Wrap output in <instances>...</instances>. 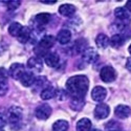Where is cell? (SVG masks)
Returning a JSON list of instances; mask_svg holds the SVG:
<instances>
[{"instance_id": "cell-1", "label": "cell", "mask_w": 131, "mask_h": 131, "mask_svg": "<svg viewBox=\"0 0 131 131\" xmlns=\"http://www.w3.org/2000/svg\"><path fill=\"white\" fill-rule=\"evenodd\" d=\"M89 80L86 75H74L67 80L66 91L72 99H83L88 91Z\"/></svg>"}, {"instance_id": "cell-2", "label": "cell", "mask_w": 131, "mask_h": 131, "mask_svg": "<svg viewBox=\"0 0 131 131\" xmlns=\"http://www.w3.org/2000/svg\"><path fill=\"white\" fill-rule=\"evenodd\" d=\"M56 39L52 36H45L43 37L40 42L38 43V45L35 47V53L37 57H45L46 54H48V50L53 46Z\"/></svg>"}, {"instance_id": "cell-3", "label": "cell", "mask_w": 131, "mask_h": 131, "mask_svg": "<svg viewBox=\"0 0 131 131\" xmlns=\"http://www.w3.org/2000/svg\"><path fill=\"white\" fill-rule=\"evenodd\" d=\"M22 115H23L22 109L17 106H13L8 108L6 113V119L10 124H18L21 121V118H22Z\"/></svg>"}, {"instance_id": "cell-4", "label": "cell", "mask_w": 131, "mask_h": 131, "mask_svg": "<svg viewBox=\"0 0 131 131\" xmlns=\"http://www.w3.org/2000/svg\"><path fill=\"white\" fill-rule=\"evenodd\" d=\"M100 77L103 82L110 83L116 79V71L111 66H104L100 71Z\"/></svg>"}, {"instance_id": "cell-5", "label": "cell", "mask_w": 131, "mask_h": 131, "mask_svg": "<svg viewBox=\"0 0 131 131\" xmlns=\"http://www.w3.org/2000/svg\"><path fill=\"white\" fill-rule=\"evenodd\" d=\"M25 67L23 64L21 63H14L10 65L9 67V70H8V73L10 74V77L15 80H20L21 77L25 73Z\"/></svg>"}, {"instance_id": "cell-6", "label": "cell", "mask_w": 131, "mask_h": 131, "mask_svg": "<svg viewBox=\"0 0 131 131\" xmlns=\"http://www.w3.org/2000/svg\"><path fill=\"white\" fill-rule=\"evenodd\" d=\"M82 58L85 62L89 63V64H92L94 62H96L99 60V53L97 51L92 48V47H87L83 52H82Z\"/></svg>"}, {"instance_id": "cell-7", "label": "cell", "mask_w": 131, "mask_h": 131, "mask_svg": "<svg viewBox=\"0 0 131 131\" xmlns=\"http://www.w3.org/2000/svg\"><path fill=\"white\" fill-rule=\"evenodd\" d=\"M36 116L37 118L39 119H47L50 114H51V107L48 105V104H43V105H40L37 109H36Z\"/></svg>"}, {"instance_id": "cell-8", "label": "cell", "mask_w": 131, "mask_h": 131, "mask_svg": "<svg viewBox=\"0 0 131 131\" xmlns=\"http://www.w3.org/2000/svg\"><path fill=\"white\" fill-rule=\"evenodd\" d=\"M109 113H110V108H109L108 105L106 104H99L95 109H94V116L96 118H99V119H104L106 118Z\"/></svg>"}, {"instance_id": "cell-9", "label": "cell", "mask_w": 131, "mask_h": 131, "mask_svg": "<svg viewBox=\"0 0 131 131\" xmlns=\"http://www.w3.org/2000/svg\"><path fill=\"white\" fill-rule=\"evenodd\" d=\"M107 95V90L102 86H95L91 91V97L94 102H102Z\"/></svg>"}, {"instance_id": "cell-10", "label": "cell", "mask_w": 131, "mask_h": 131, "mask_svg": "<svg viewBox=\"0 0 131 131\" xmlns=\"http://www.w3.org/2000/svg\"><path fill=\"white\" fill-rule=\"evenodd\" d=\"M27 66L30 70L35 71V72H40L43 68V64L42 61L39 57H31L27 61Z\"/></svg>"}, {"instance_id": "cell-11", "label": "cell", "mask_w": 131, "mask_h": 131, "mask_svg": "<svg viewBox=\"0 0 131 131\" xmlns=\"http://www.w3.org/2000/svg\"><path fill=\"white\" fill-rule=\"evenodd\" d=\"M71 40V32L68 29H61L58 35H57V41L62 45H65L69 43V41Z\"/></svg>"}, {"instance_id": "cell-12", "label": "cell", "mask_w": 131, "mask_h": 131, "mask_svg": "<svg viewBox=\"0 0 131 131\" xmlns=\"http://www.w3.org/2000/svg\"><path fill=\"white\" fill-rule=\"evenodd\" d=\"M114 113L118 118H126L130 115L131 109L126 105H118V106L115 107Z\"/></svg>"}, {"instance_id": "cell-13", "label": "cell", "mask_w": 131, "mask_h": 131, "mask_svg": "<svg viewBox=\"0 0 131 131\" xmlns=\"http://www.w3.org/2000/svg\"><path fill=\"white\" fill-rule=\"evenodd\" d=\"M60 62V58L56 52H49L45 56V63L49 67H57Z\"/></svg>"}, {"instance_id": "cell-14", "label": "cell", "mask_w": 131, "mask_h": 131, "mask_svg": "<svg viewBox=\"0 0 131 131\" xmlns=\"http://www.w3.org/2000/svg\"><path fill=\"white\" fill-rule=\"evenodd\" d=\"M59 13L64 17H71L75 13V7L72 4H62L59 7Z\"/></svg>"}, {"instance_id": "cell-15", "label": "cell", "mask_w": 131, "mask_h": 131, "mask_svg": "<svg viewBox=\"0 0 131 131\" xmlns=\"http://www.w3.org/2000/svg\"><path fill=\"white\" fill-rule=\"evenodd\" d=\"M57 94V90L52 86H46V88L42 89L40 92V96L42 100H50Z\"/></svg>"}, {"instance_id": "cell-16", "label": "cell", "mask_w": 131, "mask_h": 131, "mask_svg": "<svg viewBox=\"0 0 131 131\" xmlns=\"http://www.w3.org/2000/svg\"><path fill=\"white\" fill-rule=\"evenodd\" d=\"M20 82H21V84H22L23 86L29 87V86H31V85H34L35 82H36L35 75L32 74L31 72H29V71H26V72L22 75V77H21Z\"/></svg>"}, {"instance_id": "cell-17", "label": "cell", "mask_w": 131, "mask_h": 131, "mask_svg": "<svg viewBox=\"0 0 131 131\" xmlns=\"http://www.w3.org/2000/svg\"><path fill=\"white\" fill-rule=\"evenodd\" d=\"M95 44L96 46L101 48V49H105L109 44H110V39H109L106 35L104 34H100L96 36V39H95Z\"/></svg>"}, {"instance_id": "cell-18", "label": "cell", "mask_w": 131, "mask_h": 131, "mask_svg": "<svg viewBox=\"0 0 131 131\" xmlns=\"http://www.w3.org/2000/svg\"><path fill=\"white\" fill-rule=\"evenodd\" d=\"M78 131H90L91 130V121L87 117H83L77 123Z\"/></svg>"}, {"instance_id": "cell-19", "label": "cell", "mask_w": 131, "mask_h": 131, "mask_svg": "<svg viewBox=\"0 0 131 131\" xmlns=\"http://www.w3.org/2000/svg\"><path fill=\"white\" fill-rule=\"evenodd\" d=\"M35 21H36V23L39 26H44V25H46L50 21V14H48V13L38 14L36 16V18H35Z\"/></svg>"}, {"instance_id": "cell-20", "label": "cell", "mask_w": 131, "mask_h": 131, "mask_svg": "<svg viewBox=\"0 0 131 131\" xmlns=\"http://www.w3.org/2000/svg\"><path fill=\"white\" fill-rule=\"evenodd\" d=\"M22 29H23V26L21 25L19 22H13V23H10L9 26H8L9 35L13 36V37H17V38L20 35V32L22 31Z\"/></svg>"}, {"instance_id": "cell-21", "label": "cell", "mask_w": 131, "mask_h": 131, "mask_svg": "<svg viewBox=\"0 0 131 131\" xmlns=\"http://www.w3.org/2000/svg\"><path fill=\"white\" fill-rule=\"evenodd\" d=\"M114 15L115 17L121 20V21H125L127 19H129V10L126 8V7H116L115 10H114Z\"/></svg>"}, {"instance_id": "cell-22", "label": "cell", "mask_w": 131, "mask_h": 131, "mask_svg": "<svg viewBox=\"0 0 131 131\" xmlns=\"http://www.w3.org/2000/svg\"><path fill=\"white\" fill-rule=\"evenodd\" d=\"M124 41H125V38L121 35V34H116V35H113L110 39V45L114 48H118L121 47L123 44H124Z\"/></svg>"}, {"instance_id": "cell-23", "label": "cell", "mask_w": 131, "mask_h": 131, "mask_svg": "<svg viewBox=\"0 0 131 131\" xmlns=\"http://www.w3.org/2000/svg\"><path fill=\"white\" fill-rule=\"evenodd\" d=\"M68 129V122L64 119H59L54 122L52 125V131H67Z\"/></svg>"}, {"instance_id": "cell-24", "label": "cell", "mask_w": 131, "mask_h": 131, "mask_svg": "<svg viewBox=\"0 0 131 131\" xmlns=\"http://www.w3.org/2000/svg\"><path fill=\"white\" fill-rule=\"evenodd\" d=\"M72 48H73V51H74L75 53H78V52H83V51L87 48V43H86L85 40H83V39H79V40H77V41L74 42V44H73Z\"/></svg>"}, {"instance_id": "cell-25", "label": "cell", "mask_w": 131, "mask_h": 131, "mask_svg": "<svg viewBox=\"0 0 131 131\" xmlns=\"http://www.w3.org/2000/svg\"><path fill=\"white\" fill-rule=\"evenodd\" d=\"M30 36H31V31L28 27H23L22 31L20 32V35L18 36V41L20 43H26L29 39H30Z\"/></svg>"}, {"instance_id": "cell-26", "label": "cell", "mask_w": 131, "mask_h": 131, "mask_svg": "<svg viewBox=\"0 0 131 131\" xmlns=\"http://www.w3.org/2000/svg\"><path fill=\"white\" fill-rule=\"evenodd\" d=\"M105 131H122L121 124L111 119L105 125Z\"/></svg>"}, {"instance_id": "cell-27", "label": "cell", "mask_w": 131, "mask_h": 131, "mask_svg": "<svg viewBox=\"0 0 131 131\" xmlns=\"http://www.w3.org/2000/svg\"><path fill=\"white\" fill-rule=\"evenodd\" d=\"M84 106V100L83 99H72L70 102V107L73 110H81Z\"/></svg>"}, {"instance_id": "cell-28", "label": "cell", "mask_w": 131, "mask_h": 131, "mask_svg": "<svg viewBox=\"0 0 131 131\" xmlns=\"http://www.w3.org/2000/svg\"><path fill=\"white\" fill-rule=\"evenodd\" d=\"M5 4H6V6H7V8L9 9V10H15V9H17L19 6H20V4H21V1H16V0H12V1H7V2H4Z\"/></svg>"}, {"instance_id": "cell-29", "label": "cell", "mask_w": 131, "mask_h": 131, "mask_svg": "<svg viewBox=\"0 0 131 131\" xmlns=\"http://www.w3.org/2000/svg\"><path fill=\"white\" fill-rule=\"evenodd\" d=\"M8 72L5 68L0 67V83H7V78H8Z\"/></svg>"}, {"instance_id": "cell-30", "label": "cell", "mask_w": 131, "mask_h": 131, "mask_svg": "<svg viewBox=\"0 0 131 131\" xmlns=\"http://www.w3.org/2000/svg\"><path fill=\"white\" fill-rule=\"evenodd\" d=\"M7 83H0V95H4L7 92Z\"/></svg>"}, {"instance_id": "cell-31", "label": "cell", "mask_w": 131, "mask_h": 131, "mask_svg": "<svg viewBox=\"0 0 131 131\" xmlns=\"http://www.w3.org/2000/svg\"><path fill=\"white\" fill-rule=\"evenodd\" d=\"M6 122H7L6 116L3 115L2 113H0V129H2V128L6 125Z\"/></svg>"}, {"instance_id": "cell-32", "label": "cell", "mask_w": 131, "mask_h": 131, "mask_svg": "<svg viewBox=\"0 0 131 131\" xmlns=\"http://www.w3.org/2000/svg\"><path fill=\"white\" fill-rule=\"evenodd\" d=\"M126 67L129 71H131V58H128L127 59V62H126Z\"/></svg>"}, {"instance_id": "cell-33", "label": "cell", "mask_w": 131, "mask_h": 131, "mask_svg": "<svg viewBox=\"0 0 131 131\" xmlns=\"http://www.w3.org/2000/svg\"><path fill=\"white\" fill-rule=\"evenodd\" d=\"M126 8L129 10V12H131V1H127V3H126Z\"/></svg>"}, {"instance_id": "cell-34", "label": "cell", "mask_w": 131, "mask_h": 131, "mask_svg": "<svg viewBox=\"0 0 131 131\" xmlns=\"http://www.w3.org/2000/svg\"><path fill=\"white\" fill-rule=\"evenodd\" d=\"M42 3H45V4H53L56 3V1H41Z\"/></svg>"}, {"instance_id": "cell-35", "label": "cell", "mask_w": 131, "mask_h": 131, "mask_svg": "<svg viewBox=\"0 0 131 131\" xmlns=\"http://www.w3.org/2000/svg\"><path fill=\"white\" fill-rule=\"evenodd\" d=\"M90 131H101V130H99V129H92V130H90Z\"/></svg>"}, {"instance_id": "cell-36", "label": "cell", "mask_w": 131, "mask_h": 131, "mask_svg": "<svg viewBox=\"0 0 131 131\" xmlns=\"http://www.w3.org/2000/svg\"><path fill=\"white\" fill-rule=\"evenodd\" d=\"M129 52L131 53V44H130V46H129Z\"/></svg>"}, {"instance_id": "cell-37", "label": "cell", "mask_w": 131, "mask_h": 131, "mask_svg": "<svg viewBox=\"0 0 131 131\" xmlns=\"http://www.w3.org/2000/svg\"><path fill=\"white\" fill-rule=\"evenodd\" d=\"M0 131H3V130H2V129H0Z\"/></svg>"}]
</instances>
